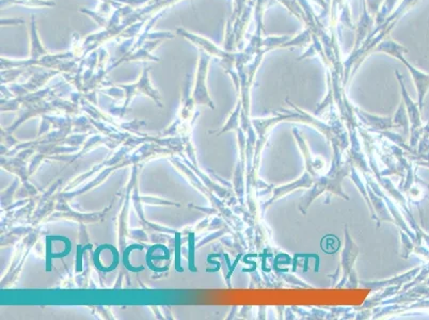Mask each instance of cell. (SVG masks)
<instances>
[{"mask_svg":"<svg viewBox=\"0 0 429 320\" xmlns=\"http://www.w3.org/2000/svg\"><path fill=\"white\" fill-rule=\"evenodd\" d=\"M326 3H327V1H329V0H325Z\"/></svg>","mask_w":429,"mask_h":320,"instance_id":"9","label":"cell"},{"mask_svg":"<svg viewBox=\"0 0 429 320\" xmlns=\"http://www.w3.org/2000/svg\"><path fill=\"white\" fill-rule=\"evenodd\" d=\"M321 250L327 254H333L340 248V241L334 235H327L321 239Z\"/></svg>","mask_w":429,"mask_h":320,"instance_id":"4","label":"cell"},{"mask_svg":"<svg viewBox=\"0 0 429 320\" xmlns=\"http://www.w3.org/2000/svg\"><path fill=\"white\" fill-rule=\"evenodd\" d=\"M175 241V268L176 271L184 272L183 268L181 267V234L176 233Z\"/></svg>","mask_w":429,"mask_h":320,"instance_id":"6","label":"cell"},{"mask_svg":"<svg viewBox=\"0 0 429 320\" xmlns=\"http://www.w3.org/2000/svg\"><path fill=\"white\" fill-rule=\"evenodd\" d=\"M397 1L398 0H384V3L381 5L380 10L376 16L377 26L384 24V21L393 13L394 7Z\"/></svg>","mask_w":429,"mask_h":320,"instance_id":"3","label":"cell"},{"mask_svg":"<svg viewBox=\"0 0 429 320\" xmlns=\"http://www.w3.org/2000/svg\"><path fill=\"white\" fill-rule=\"evenodd\" d=\"M135 249H139V250H143V247L140 246V245H132V246L127 247V248H126L125 252H124V256H123L124 265H125V267L127 268V269L130 270V271H132V272L143 271V267H139V268L133 267V266L130 265V260H128V256H130V252H132V251L135 250Z\"/></svg>","mask_w":429,"mask_h":320,"instance_id":"5","label":"cell"},{"mask_svg":"<svg viewBox=\"0 0 429 320\" xmlns=\"http://www.w3.org/2000/svg\"><path fill=\"white\" fill-rule=\"evenodd\" d=\"M367 7L369 8V14L376 17L380 10V5L384 3V0H365Z\"/></svg>","mask_w":429,"mask_h":320,"instance_id":"7","label":"cell"},{"mask_svg":"<svg viewBox=\"0 0 429 320\" xmlns=\"http://www.w3.org/2000/svg\"><path fill=\"white\" fill-rule=\"evenodd\" d=\"M375 51L388 53V55L398 59V60H400V62L406 65V68L409 70L410 74L413 76V82H415L417 92V103H419V109L422 110L423 103H424L423 101H424L427 91L429 89V74L417 70L413 65L410 64L407 59L404 57V55L408 53V49H406L405 46L400 45L397 42L393 41L390 38L382 40L377 45Z\"/></svg>","mask_w":429,"mask_h":320,"instance_id":"1","label":"cell"},{"mask_svg":"<svg viewBox=\"0 0 429 320\" xmlns=\"http://www.w3.org/2000/svg\"><path fill=\"white\" fill-rule=\"evenodd\" d=\"M396 76H397L400 88H402L404 103H405L406 108H407L408 110V114H409L410 121H411V124H413V128H411V130L415 132V130L421 126V109H419L417 103H413V99L409 97V94H408L407 90H406L405 84H404L403 77H402V75L400 74L398 71H396Z\"/></svg>","mask_w":429,"mask_h":320,"instance_id":"2","label":"cell"},{"mask_svg":"<svg viewBox=\"0 0 429 320\" xmlns=\"http://www.w3.org/2000/svg\"><path fill=\"white\" fill-rule=\"evenodd\" d=\"M189 243H191V247H189V270L197 272V269L193 265V234L189 235Z\"/></svg>","mask_w":429,"mask_h":320,"instance_id":"8","label":"cell"}]
</instances>
